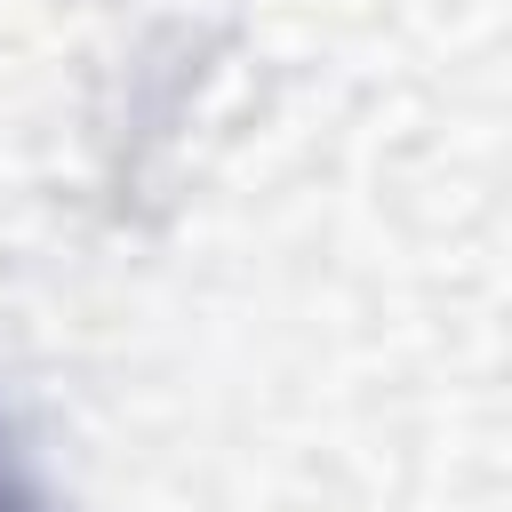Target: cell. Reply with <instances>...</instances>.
<instances>
[{
  "label": "cell",
  "mask_w": 512,
  "mask_h": 512,
  "mask_svg": "<svg viewBox=\"0 0 512 512\" xmlns=\"http://www.w3.org/2000/svg\"><path fill=\"white\" fill-rule=\"evenodd\" d=\"M0 512H56V496L40 488V472L24 464V448H16L8 424H0Z\"/></svg>",
  "instance_id": "6da1fadb"
}]
</instances>
